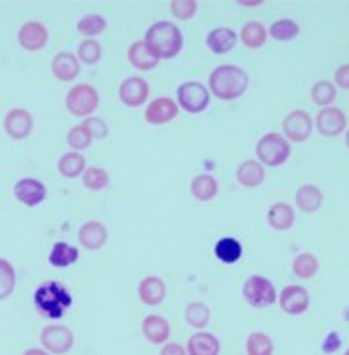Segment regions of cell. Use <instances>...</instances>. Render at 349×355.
I'll return each instance as SVG.
<instances>
[{
	"mask_svg": "<svg viewBox=\"0 0 349 355\" xmlns=\"http://www.w3.org/2000/svg\"><path fill=\"white\" fill-rule=\"evenodd\" d=\"M33 302L40 315L48 319H62L73 306V296L69 288L60 281H44L35 288Z\"/></svg>",
	"mask_w": 349,
	"mask_h": 355,
	"instance_id": "1",
	"label": "cell"
},
{
	"mask_svg": "<svg viewBox=\"0 0 349 355\" xmlns=\"http://www.w3.org/2000/svg\"><path fill=\"white\" fill-rule=\"evenodd\" d=\"M250 78L247 71L237 65H220L210 73V92L222 101L239 100L249 88Z\"/></svg>",
	"mask_w": 349,
	"mask_h": 355,
	"instance_id": "2",
	"label": "cell"
},
{
	"mask_svg": "<svg viewBox=\"0 0 349 355\" xmlns=\"http://www.w3.org/2000/svg\"><path fill=\"white\" fill-rule=\"evenodd\" d=\"M143 42L159 60H172L184 48V35L172 21H156L147 29Z\"/></svg>",
	"mask_w": 349,
	"mask_h": 355,
	"instance_id": "3",
	"label": "cell"
},
{
	"mask_svg": "<svg viewBox=\"0 0 349 355\" xmlns=\"http://www.w3.org/2000/svg\"><path fill=\"white\" fill-rule=\"evenodd\" d=\"M256 155L265 166H280L290 157V144L285 136H280L277 132H269L258 141Z\"/></svg>",
	"mask_w": 349,
	"mask_h": 355,
	"instance_id": "4",
	"label": "cell"
},
{
	"mask_svg": "<svg viewBox=\"0 0 349 355\" xmlns=\"http://www.w3.org/2000/svg\"><path fill=\"white\" fill-rule=\"evenodd\" d=\"M100 105V94L92 85H75L65 96V107L73 116H88Z\"/></svg>",
	"mask_w": 349,
	"mask_h": 355,
	"instance_id": "5",
	"label": "cell"
},
{
	"mask_svg": "<svg viewBox=\"0 0 349 355\" xmlns=\"http://www.w3.org/2000/svg\"><path fill=\"white\" fill-rule=\"evenodd\" d=\"M242 296L249 302L252 308H269L277 300V291L275 285L267 277L262 275H252L244 281L242 285Z\"/></svg>",
	"mask_w": 349,
	"mask_h": 355,
	"instance_id": "6",
	"label": "cell"
},
{
	"mask_svg": "<svg viewBox=\"0 0 349 355\" xmlns=\"http://www.w3.org/2000/svg\"><path fill=\"white\" fill-rule=\"evenodd\" d=\"M176 96H178V107L191 113V115L202 113L210 103L208 88L201 83H197V80H187L184 85H179Z\"/></svg>",
	"mask_w": 349,
	"mask_h": 355,
	"instance_id": "7",
	"label": "cell"
},
{
	"mask_svg": "<svg viewBox=\"0 0 349 355\" xmlns=\"http://www.w3.org/2000/svg\"><path fill=\"white\" fill-rule=\"evenodd\" d=\"M40 344L48 354L63 355L69 352L75 344V336L67 327L63 324H48L40 332Z\"/></svg>",
	"mask_w": 349,
	"mask_h": 355,
	"instance_id": "8",
	"label": "cell"
},
{
	"mask_svg": "<svg viewBox=\"0 0 349 355\" xmlns=\"http://www.w3.org/2000/svg\"><path fill=\"white\" fill-rule=\"evenodd\" d=\"M283 132H285L287 139L296 141V144H302V141L310 138L311 132H313V121H311V116L305 111L296 109V111H290L285 116V121H283Z\"/></svg>",
	"mask_w": 349,
	"mask_h": 355,
	"instance_id": "9",
	"label": "cell"
},
{
	"mask_svg": "<svg viewBox=\"0 0 349 355\" xmlns=\"http://www.w3.org/2000/svg\"><path fill=\"white\" fill-rule=\"evenodd\" d=\"M46 195V186L37 178H21V180H17L16 186H14V197L29 209L39 207L40 202H44Z\"/></svg>",
	"mask_w": 349,
	"mask_h": 355,
	"instance_id": "10",
	"label": "cell"
},
{
	"mask_svg": "<svg viewBox=\"0 0 349 355\" xmlns=\"http://www.w3.org/2000/svg\"><path fill=\"white\" fill-rule=\"evenodd\" d=\"M280 309L288 315H302L310 308V293L300 285H288L279 294Z\"/></svg>",
	"mask_w": 349,
	"mask_h": 355,
	"instance_id": "11",
	"label": "cell"
},
{
	"mask_svg": "<svg viewBox=\"0 0 349 355\" xmlns=\"http://www.w3.org/2000/svg\"><path fill=\"white\" fill-rule=\"evenodd\" d=\"M33 124H35L33 123V115L27 109H10L6 116H4V132L16 141H21L31 134Z\"/></svg>",
	"mask_w": 349,
	"mask_h": 355,
	"instance_id": "12",
	"label": "cell"
},
{
	"mask_svg": "<svg viewBox=\"0 0 349 355\" xmlns=\"http://www.w3.org/2000/svg\"><path fill=\"white\" fill-rule=\"evenodd\" d=\"M118 98L126 107H140L149 98L147 80L141 77H128L118 86Z\"/></svg>",
	"mask_w": 349,
	"mask_h": 355,
	"instance_id": "13",
	"label": "cell"
},
{
	"mask_svg": "<svg viewBox=\"0 0 349 355\" xmlns=\"http://www.w3.org/2000/svg\"><path fill=\"white\" fill-rule=\"evenodd\" d=\"M48 29L40 21H27L19 27L17 42L27 52H39L48 44Z\"/></svg>",
	"mask_w": 349,
	"mask_h": 355,
	"instance_id": "14",
	"label": "cell"
},
{
	"mask_svg": "<svg viewBox=\"0 0 349 355\" xmlns=\"http://www.w3.org/2000/svg\"><path fill=\"white\" fill-rule=\"evenodd\" d=\"M179 113V107L172 98H156L145 109V121L153 126H163L172 123Z\"/></svg>",
	"mask_w": 349,
	"mask_h": 355,
	"instance_id": "15",
	"label": "cell"
},
{
	"mask_svg": "<svg viewBox=\"0 0 349 355\" xmlns=\"http://www.w3.org/2000/svg\"><path fill=\"white\" fill-rule=\"evenodd\" d=\"M107 239V227L101 224V222H96V220L86 222V224L80 225V230H78V243H80V247L86 248V250H100V248L105 247Z\"/></svg>",
	"mask_w": 349,
	"mask_h": 355,
	"instance_id": "16",
	"label": "cell"
},
{
	"mask_svg": "<svg viewBox=\"0 0 349 355\" xmlns=\"http://www.w3.org/2000/svg\"><path fill=\"white\" fill-rule=\"evenodd\" d=\"M346 126H348V121H346V115L341 109L325 107L323 111H319L317 130L326 138L340 136L341 132L346 130Z\"/></svg>",
	"mask_w": 349,
	"mask_h": 355,
	"instance_id": "17",
	"label": "cell"
},
{
	"mask_svg": "<svg viewBox=\"0 0 349 355\" xmlns=\"http://www.w3.org/2000/svg\"><path fill=\"white\" fill-rule=\"evenodd\" d=\"M141 332L149 344H166V340L170 338V324L161 315H147L141 321Z\"/></svg>",
	"mask_w": 349,
	"mask_h": 355,
	"instance_id": "18",
	"label": "cell"
},
{
	"mask_svg": "<svg viewBox=\"0 0 349 355\" xmlns=\"http://www.w3.org/2000/svg\"><path fill=\"white\" fill-rule=\"evenodd\" d=\"M80 73V62L77 60V55L71 52H60L55 54L52 60V75L62 83H71L75 80Z\"/></svg>",
	"mask_w": 349,
	"mask_h": 355,
	"instance_id": "19",
	"label": "cell"
},
{
	"mask_svg": "<svg viewBox=\"0 0 349 355\" xmlns=\"http://www.w3.org/2000/svg\"><path fill=\"white\" fill-rule=\"evenodd\" d=\"M138 296L145 306H159L166 296V285L161 277L149 275V277L141 279L140 286H138Z\"/></svg>",
	"mask_w": 349,
	"mask_h": 355,
	"instance_id": "20",
	"label": "cell"
},
{
	"mask_svg": "<svg viewBox=\"0 0 349 355\" xmlns=\"http://www.w3.org/2000/svg\"><path fill=\"white\" fill-rule=\"evenodd\" d=\"M235 176H237V182H239L242 187L254 189V187H260L264 184L265 170L260 162L250 159V161H242L241 164L237 166Z\"/></svg>",
	"mask_w": 349,
	"mask_h": 355,
	"instance_id": "21",
	"label": "cell"
},
{
	"mask_svg": "<svg viewBox=\"0 0 349 355\" xmlns=\"http://www.w3.org/2000/svg\"><path fill=\"white\" fill-rule=\"evenodd\" d=\"M128 62L138 71H151L159 65V58L149 50L143 40H136L128 48Z\"/></svg>",
	"mask_w": 349,
	"mask_h": 355,
	"instance_id": "22",
	"label": "cell"
},
{
	"mask_svg": "<svg viewBox=\"0 0 349 355\" xmlns=\"http://www.w3.org/2000/svg\"><path fill=\"white\" fill-rule=\"evenodd\" d=\"M235 44H237V33L229 27H216L206 37V46L212 54H227L235 48Z\"/></svg>",
	"mask_w": 349,
	"mask_h": 355,
	"instance_id": "23",
	"label": "cell"
},
{
	"mask_svg": "<svg viewBox=\"0 0 349 355\" xmlns=\"http://www.w3.org/2000/svg\"><path fill=\"white\" fill-rule=\"evenodd\" d=\"M220 354V340L210 332H195L187 340V355H217Z\"/></svg>",
	"mask_w": 349,
	"mask_h": 355,
	"instance_id": "24",
	"label": "cell"
},
{
	"mask_svg": "<svg viewBox=\"0 0 349 355\" xmlns=\"http://www.w3.org/2000/svg\"><path fill=\"white\" fill-rule=\"evenodd\" d=\"M296 222L294 209L287 202H275L271 209L267 210V224L277 232H288Z\"/></svg>",
	"mask_w": 349,
	"mask_h": 355,
	"instance_id": "25",
	"label": "cell"
},
{
	"mask_svg": "<svg viewBox=\"0 0 349 355\" xmlns=\"http://www.w3.org/2000/svg\"><path fill=\"white\" fill-rule=\"evenodd\" d=\"M78 256H80L78 248L65 243V241H57V243H54L50 254H48V262H50V266L63 270V268H69V266L77 262Z\"/></svg>",
	"mask_w": 349,
	"mask_h": 355,
	"instance_id": "26",
	"label": "cell"
},
{
	"mask_svg": "<svg viewBox=\"0 0 349 355\" xmlns=\"http://www.w3.org/2000/svg\"><path fill=\"white\" fill-rule=\"evenodd\" d=\"M217 182L216 178L210 176V174H199L193 178L191 182V195H193L197 201L208 202L212 201L217 195Z\"/></svg>",
	"mask_w": 349,
	"mask_h": 355,
	"instance_id": "27",
	"label": "cell"
},
{
	"mask_svg": "<svg viewBox=\"0 0 349 355\" xmlns=\"http://www.w3.org/2000/svg\"><path fill=\"white\" fill-rule=\"evenodd\" d=\"M214 254L222 263H237L242 256V245L233 237H224L216 243Z\"/></svg>",
	"mask_w": 349,
	"mask_h": 355,
	"instance_id": "28",
	"label": "cell"
},
{
	"mask_svg": "<svg viewBox=\"0 0 349 355\" xmlns=\"http://www.w3.org/2000/svg\"><path fill=\"white\" fill-rule=\"evenodd\" d=\"M57 170L63 178H78L84 174L86 170V159L77 151H69V153H63L60 162H57Z\"/></svg>",
	"mask_w": 349,
	"mask_h": 355,
	"instance_id": "29",
	"label": "cell"
},
{
	"mask_svg": "<svg viewBox=\"0 0 349 355\" xmlns=\"http://www.w3.org/2000/svg\"><path fill=\"white\" fill-rule=\"evenodd\" d=\"M296 205L303 212H315L323 205V193L317 186H302L296 191Z\"/></svg>",
	"mask_w": 349,
	"mask_h": 355,
	"instance_id": "30",
	"label": "cell"
},
{
	"mask_svg": "<svg viewBox=\"0 0 349 355\" xmlns=\"http://www.w3.org/2000/svg\"><path fill=\"white\" fill-rule=\"evenodd\" d=\"M239 37H241L244 46L250 48V50H258V48L264 46L265 40H267V29L258 21H249V24L242 25Z\"/></svg>",
	"mask_w": 349,
	"mask_h": 355,
	"instance_id": "31",
	"label": "cell"
},
{
	"mask_svg": "<svg viewBox=\"0 0 349 355\" xmlns=\"http://www.w3.org/2000/svg\"><path fill=\"white\" fill-rule=\"evenodd\" d=\"M14 288H16V270L6 258H0V300L10 298Z\"/></svg>",
	"mask_w": 349,
	"mask_h": 355,
	"instance_id": "32",
	"label": "cell"
},
{
	"mask_svg": "<svg viewBox=\"0 0 349 355\" xmlns=\"http://www.w3.org/2000/svg\"><path fill=\"white\" fill-rule=\"evenodd\" d=\"M82 184L88 191H103L109 186L107 170L101 166H90L82 174Z\"/></svg>",
	"mask_w": 349,
	"mask_h": 355,
	"instance_id": "33",
	"label": "cell"
},
{
	"mask_svg": "<svg viewBox=\"0 0 349 355\" xmlns=\"http://www.w3.org/2000/svg\"><path fill=\"white\" fill-rule=\"evenodd\" d=\"M77 29L86 39H93V37H98L107 29V21L98 14H86L77 24Z\"/></svg>",
	"mask_w": 349,
	"mask_h": 355,
	"instance_id": "34",
	"label": "cell"
},
{
	"mask_svg": "<svg viewBox=\"0 0 349 355\" xmlns=\"http://www.w3.org/2000/svg\"><path fill=\"white\" fill-rule=\"evenodd\" d=\"M186 321L193 329H204L210 321V309L202 302H191L186 308Z\"/></svg>",
	"mask_w": 349,
	"mask_h": 355,
	"instance_id": "35",
	"label": "cell"
},
{
	"mask_svg": "<svg viewBox=\"0 0 349 355\" xmlns=\"http://www.w3.org/2000/svg\"><path fill=\"white\" fill-rule=\"evenodd\" d=\"M249 355H273V340L264 332H252L247 340Z\"/></svg>",
	"mask_w": 349,
	"mask_h": 355,
	"instance_id": "36",
	"label": "cell"
},
{
	"mask_svg": "<svg viewBox=\"0 0 349 355\" xmlns=\"http://www.w3.org/2000/svg\"><path fill=\"white\" fill-rule=\"evenodd\" d=\"M292 270L300 279H311L319 271V260L313 254H303L296 256L294 263H292Z\"/></svg>",
	"mask_w": 349,
	"mask_h": 355,
	"instance_id": "37",
	"label": "cell"
},
{
	"mask_svg": "<svg viewBox=\"0 0 349 355\" xmlns=\"http://www.w3.org/2000/svg\"><path fill=\"white\" fill-rule=\"evenodd\" d=\"M311 98L321 107H328L336 100V86L330 80H319L317 85L311 88Z\"/></svg>",
	"mask_w": 349,
	"mask_h": 355,
	"instance_id": "38",
	"label": "cell"
},
{
	"mask_svg": "<svg viewBox=\"0 0 349 355\" xmlns=\"http://www.w3.org/2000/svg\"><path fill=\"white\" fill-rule=\"evenodd\" d=\"M300 33V27L292 19H279L269 27V35H271L275 40H280V42H287V40H292L298 37Z\"/></svg>",
	"mask_w": 349,
	"mask_h": 355,
	"instance_id": "39",
	"label": "cell"
},
{
	"mask_svg": "<svg viewBox=\"0 0 349 355\" xmlns=\"http://www.w3.org/2000/svg\"><path fill=\"white\" fill-rule=\"evenodd\" d=\"M100 58H101V46L98 40L86 39L80 42V46H78V52H77L78 62H82L84 65H96V63L100 62Z\"/></svg>",
	"mask_w": 349,
	"mask_h": 355,
	"instance_id": "40",
	"label": "cell"
},
{
	"mask_svg": "<svg viewBox=\"0 0 349 355\" xmlns=\"http://www.w3.org/2000/svg\"><path fill=\"white\" fill-rule=\"evenodd\" d=\"M67 144H69V147L73 151L80 153V151H84V149L90 147L92 138H90V134L86 132L84 126L80 124V126H73V128H71L69 134H67Z\"/></svg>",
	"mask_w": 349,
	"mask_h": 355,
	"instance_id": "41",
	"label": "cell"
},
{
	"mask_svg": "<svg viewBox=\"0 0 349 355\" xmlns=\"http://www.w3.org/2000/svg\"><path fill=\"white\" fill-rule=\"evenodd\" d=\"M197 8H199V4L195 0H174V2H170L172 16L176 19H181V21H189L197 14Z\"/></svg>",
	"mask_w": 349,
	"mask_h": 355,
	"instance_id": "42",
	"label": "cell"
},
{
	"mask_svg": "<svg viewBox=\"0 0 349 355\" xmlns=\"http://www.w3.org/2000/svg\"><path fill=\"white\" fill-rule=\"evenodd\" d=\"M82 126L86 128V132L90 134V138L96 139H103L109 136V126L103 119H98V116H88Z\"/></svg>",
	"mask_w": 349,
	"mask_h": 355,
	"instance_id": "43",
	"label": "cell"
},
{
	"mask_svg": "<svg viewBox=\"0 0 349 355\" xmlns=\"http://www.w3.org/2000/svg\"><path fill=\"white\" fill-rule=\"evenodd\" d=\"M334 80H336V85L343 88V90H349V65H341L336 71V75H334Z\"/></svg>",
	"mask_w": 349,
	"mask_h": 355,
	"instance_id": "44",
	"label": "cell"
},
{
	"mask_svg": "<svg viewBox=\"0 0 349 355\" xmlns=\"http://www.w3.org/2000/svg\"><path fill=\"white\" fill-rule=\"evenodd\" d=\"M161 355H187V352L186 347L178 344V342H168L161 349Z\"/></svg>",
	"mask_w": 349,
	"mask_h": 355,
	"instance_id": "45",
	"label": "cell"
},
{
	"mask_svg": "<svg viewBox=\"0 0 349 355\" xmlns=\"http://www.w3.org/2000/svg\"><path fill=\"white\" fill-rule=\"evenodd\" d=\"M340 344H341L340 336H338L336 332H330V334L326 336L325 344H323V349H325V352H328V354H330V352H336V349L340 347Z\"/></svg>",
	"mask_w": 349,
	"mask_h": 355,
	"instance_id": "46",
	"label": "cell"
},
{
	"mask_svg": "<svg viewBox=\"0 0 349 355\" xmlns=\"http://www.w3.org/2000/svg\"><path fill=\"white\" fill-rule=\"evenodd\" d=\"M24 355H50L46 349H40V347H31V349H27Z\"/></svg>",
	"mask_w": 349,
	"mask_h": 355,
	"instance_id": "47",
	"label": "cell"
},
{
	"mask_svg": "<svg viewBox=\"0 0 349 355\" xmlns=\"http://www.w3.org/2000/svg\"><path fill=\"white\" fill-rule=\"evenodd\" d=\"M239 4H242V6H258V4H264L262 0H256V2H244V0H241Z\"/></svg>",
	"mask_w": 349,
	"mask_h": 355,
	"instance_id": "48",
	"label": "cell"
},
{
	"mask_svg": "<svg viewBox=\"0 0 349 355\" xmlns=\"http://www.w3.org/2000/svg\"><path fill=\"white\" fill-rule=\"evenodd\" d=\"M346 146L349 147V130H348V134H346Z\"/></svg>",
	"mask_w": 349,
	"mask_h": 355,
	"instance_id": "49",
	"label": "cell"
},
{
	"mask_svg": "<svg viewBox=\"0 0 349 355\" xmlns=\"http://www.w3.org/2000/svg\"><path fill=\"white\" fill-rule=\"evenodd\" d=\"M343 355H349V349H348V352H346V354H343Z\"/></svg>",
	"mask_w": 349,
	"mask_h": 355,
	"instance_id": "50",
	"label": "cell"
}]
</instances>
